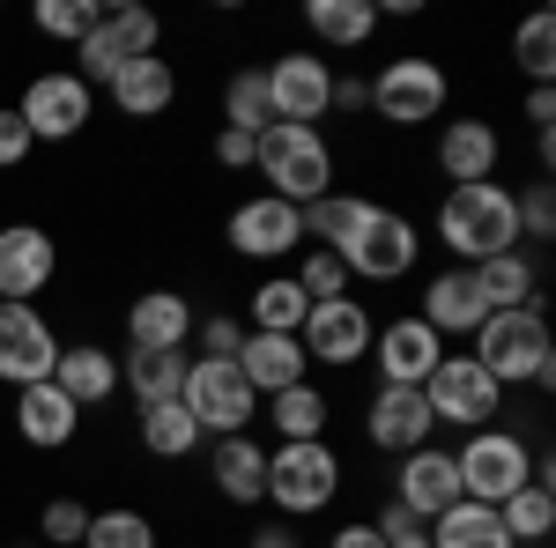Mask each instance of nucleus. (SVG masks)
Masks as SVG:
<instances>
[{"instance_id":"nucleus-12","label":"nucleus","mask_w":556,"mask_h":548,"mask_svg":"<svg viewBox=\"0 0 556 548\" xmlns=\"http://www.w3.org/2000/svg\"><path fill=\"white\" fill-rule=\"evenodd\" d=\"M89 112H97V97L75 67H52V75H30L23 89V104H15V119L30 127V141H75L89 127Z\"/></svg>"},{"instance_id":"nucleus-9","label":"nucleus","mask_w":556,"mask_h":548,"mask_svg":"<svg viewBox=\"0 0 556 548\" xmlns=\"http://www.w3.org/2000/svg\"><path fill=\"white\" fill-rule=\"evenodd\" d=\"M371 334H379V319L364 311V296H334V304H312V311H304L298 348H304V364L349 371V364L371 356Z\"/></svg>"},{"instance_id":"nucleus-6","label":"nucleus","mask_w":556,"mask_h":548,"mask_svg":"<svg viewBox=\"0 0 556 548\" xmlns=\"http://www.w3.org/2000/svg\"><path fill=\"white\" fill-rule=\"evenodd\" d=\"M445 97H453L445 67L430 52H401V60H386L371 75V119H386V127H430L445 112Z\"/></svg>"},{"instance_id":"nucleus-43","label":"nucleus","mask_w":556,"mask_h":548,"mask_svg":"<svg viewBox=\"0 0 556 548\" xmlns=\"http://www.w3.org/2000/svg\"><path fill=\"white\" fill-rule=\"evenodd\" d=\"M193 341H201V364H230L238 341H245V327H238L230 311H208V319H193Z\"/></svg>"},{"instance_id":"nucleus-35","label":"nucleus","mask_w":556,"mask_h":548,"mask_svg":"<svg viewBox=\"0 0 556 548\" xmlns=\"http://www.w3.org/2000/svg\"><path fill=\"white\" fill-rule=\"evenodd\" d=\"M223 127L253 133V141L275 127V104H267V75H260V67H238V75L223 82Z\"/></svg>"},{"instance_id":"nucleus-41","label":"nucleus","mask_w":556,"mask_h":548,"mask_svg":"<svg viewBox=\"0 0 556 548\" xmlns=\"http://www.w3.org/2000/svg\"><path fill=\"white\" fill-rule=\"evenodd\" d=\"M290 282L304 290V304H334V296H349V267L334 253H304V267Z\"/></svg>"},{"instance_id":"nucleus-38","label":"nucleus","mask_w":556,"mask_h":548,"mask_svg":"<svg viewBox=\"0 0 556 548\" xmlns=\"http://www.w3.org/2000/svg\"><path fill=\"white\" fill-rule=\"evenodd\" d=\"M83 548H156V519H149V511H134V505L89 511Z\"/></svg>"},{"instance_id":"nucleus-44","label":"nucleus","mask_w":556,"mask_h":548,"mask_svg":"<svg viewBox=\"0 0 556 548\" xmlns=\"http://www.w3.org/2000/svg\"><path fill=\"white\" fill-rule=\"evenodd\" d=\"M371 526H379V541H386V548H430V526L416 519V511H401L393 497H386V511L371 519Z\"/></svg>"},{"instance_id":"nucleus-4","label":"nucleus","mask_w":556,"mask_h":548,"mask_svg":"<svg viewBox=\"0 0 556 548\" xmlns=\"http://www.w3.org/2000/svg\"><path fill=\"white\" fill-rule=\"evenodd\" d=\"M453 474H460V497H468V505L497 511L505 497H519V489L534 482V453H527V437L482 422V430H468V445L453 453Z\"/></svg>"},{"instance_id":"nucleus-40","label":"nucleus","mask_w":556,"mask_h":548,"mask_svg":"<svg viewBox=\"0 0 556 548\" xmlns=\"http://www.w3.org/2000/svg\"><path fill=\"white\" fill-rule=\"evenodd\" d=\"M97 15H104L97 0H38V15H30V23H38L45 38H60V44H83L89 30H97Z\"/></svg>"},{"instance_id":"nucleus-50","label":"nucleus","mask_w":556,"mask_h":548,"mask_svg":"<svg viewBox=\"0 0 556 548\" xmlns=\"http://www.w3.org/2000/svg\"><path fill=\"white\" fill-rule=\"evenodd\" d=\"M527 119H534V133H549V127H556V97H549V82L527 89Z\"/></svg>"},{"instance_id":"nucleus-47","label":"nucleus","mask_w":556,"mask_h":548,"mask_svg":"<svg viewBox=\"0 0 556 548\" xmlns=\"http://www.w3.org/2000/svg\"><path fill=\"white\" fill-rule=\"evenodd\" d=\"M215 164H223V170H253V133L215 127Z\"/></svg>"},{"instance_id":"nucleus-23","label":"nucleus","mask_w":556,"mask_h":548,"mask_svg":"<svg viewBox=\"0 0 556 548\" xmlns=\"http://www.w3.org/2000/svg\"><path fill=\"white\" fill-rule=\"evenodd\" d=\"M15 430H23V445H38V453H60V445H75V430H83V408L60 393V385H23L15 393Z\"/></svg>"},{"instance_id":"nucleus-34","label":"nucleus","mask_w":556,"mask_h":548,"mask_svg":"<svg viewBox=\"0 0 556 548\" xmlns=\"http://www.w3.org/2000/svg\"><path fill=\"white\" fill-rule=\"evenodd\" d=\"M497 526H505V541H513V548L549 541V526H556V489H549V482H527L519 497H505V505H497Z\"/></svg>"},{"instance_id":"nucleus-20","label":"nucleus","mask_w":556,"mask_h":548,"mask_svg":"<svg viewBox=\"0 0 556 548\" xmlns=\"http://www.w3.org/2000/svg\"><path fill=\"white\" fill-rule=\"evenodd\" d=\"M230 364H238V379L253 385L260 400H275V393L304 385V371H312V364H304V348H298V334H245Z\"/></svg>"},{"instance_id":"nucleus-45","label":"nucleus","mask_w":556,"mask_h":548,"mask_svg":"<svg viewBox=\"0 0 556 548\" xmlns=\"http://www.w3.org/2000/svg\"><path fill=\"white\" fill-rule=\"evenodd\" d=\"M513 201H519V238H556V193L549 186H527Z\"/></svg>"},{"instance_id":"nucleus-26","label":"nucleus","mask_w":556,"mask_h":548,"mask_svg":"<svg viewBox=\"0 0 556 548\" xmlns=\"http://www.w3.org/2000/svg\"><path fill=\"white\" fill-rule=\"evenodd\" d=\"M52 385H60L75 408H104V400L119 393V356H112V348H97V341H83V348H60Z\"/></svg>"},{"instance_id":"nucleus-22","label":"nucleus","mask_w":556,"mask_h":548,"mask_svg":"<svg viewBox=\"0 0 556 548\" xmlns=\"http://www.w3.org/2000/svg\"><path fill=\"white\" fill-rule=\"evenodd\" d=\"M416 319H424L438 341H445V334H468L475 341V327L490 319V304L475 296L468 267H445V275H430V282H424V311H416Z\"/></svg>"},{"instance_id":"nucleus-7","label":"nucleus","mask_w":556,"mask_h":548,"mask_svg":"<svg viewBox=\"0 0 556 548\" xmlns=\"http://www.w3.org/2000/svg\"><path fill=\"white\" fill-rule=\"evenodd\" d=\"M178 408L201 422V437H245V422L260 416V393L238 379V364H186V385H178Z\"/></svg>"},{"instance_id":"nucleus-10","label":"nucleus","mask_w":556,"mask_h":548,"mask_svg":"<svg viewBox=\"0 0 556 548\" xmlns=\"http://www.w3.org/2000/svg\"><path fill=\"white\" fill-rule=\"evenodd\" d=\"M497 400H505V385L490 379L475 356H453V348H445V364L424 379L430 422H453V430H482V422L497 416Z\"/></svg>"},{"instance_id":"nucleus-28","label":"nucleus","mask_w":556,"mask_h":548,"mask_svg":"<svg viewBox=\"0 0 556 548\" xmlns=\"http://www.w3.org/2000/svg\"><path fill=\"white\" fill-rule=\"evenodd\" d=\"M215 497H230V505H260L267 497V445L260 437H215Z\"/></svg>"},{"instance_id":"nucleus-48","label":"nucleus","mask_w":556,"mask_h":548,"mask_svg":"<svg viewBox=\"0 0 556 548\" xmlns=\"http://www.w3.org/2000/svg\"><path fill=\"white\" fill-rule=\"evenodd\" d=\"M327 112H371V82H364V75H334V97H327Z\"/></svg>"},{"instance_id":"nucleus-46","label":"nucleus","mask_w":556,"mask_h":548,"mask_svg":"<svg viewBox=\"0 0 556 548\" xmlns=\"http://www.w3.org/2000/svg\"><path fill=\"white\" fill-rule=\"evenodd\" d=\"M30 149H38V141H30V127H23V119H15V104H8V112H0V170H15Z\"/></svg>"},{"instance_id":"nucleus-24","label":"nucleus","mask_w":556,"mask_h":548,"mask_svg":"<svg viewBox=\"0 0 556 548\" xmlns=\"http://www.w3.org/2000/svg\"><path fill=\"white\" fill-rule=\"evenodd\" d=\"M193 341V304L178 290H141L127 304V348H186Z\"/></svg>"},{"instance_id":"nucleus-14","label":"nucleus","mask_w":556,"mask_h":548,"mask_svg":"<svg viewBox=\"0 0 556 548\" xmlns=\"http://www.w3.org/2000/svg\"><path fill=\"white\" fill-rule=\"evenodd\" d=\"M60 364V334L45 327L38 304H0V379L15 385H45Z\"/></svg>"},{"instance_id":"nucleus-13","label":"nucleus","mask_w":556,"mask_h":548,"mask_svg":"<svg viewBox=\"0 0 556 548\" xmlns=\"http://www.w3.org/2000/svg\"><path fill=\"white\" fill-rule=\"evenodd\" d=\"M260 75H267V104H275L282 127H319V119H327L334 67H327L319 52H275V67H260Z\"/></svg>"},{"instance_id":"nucleus-29","label":"nucleus","mask_w":556,"mask_h":548,"mask_svg":"<svg viewBox=\"0 0 556 548\" xmlns=\"http://www.w3.org/2000/svg\"><path fill=\"white\" fill-rule=\"evenodd\" d=\"M186 364H193V356H178V348H127V356H119V385H127L141 408H156V400H178Z\"/></svg>"},{"instance_id":"nucleus-3","label":"nucleus","mask_w":556,"mask_h":548,"mask_svg":"<svg viewBox=\"0 0 556 548\" xmlns=\"http://www.w3.org/2000/svg\"><path fill=\"white\" fill-rule=\"evenodd\" d=\"M475 364L497 385H556V341L542 311H490L475 327Z\"/></svg>"},{"instance_id":"nucleus-31","label":"nucleus","mask_w":556,"mask_h":548,"mask_svg":"<svg viewBox=\"0 0 556 548\" xmlns=\"http://www.w3.org/2000/svg\"><path fill=\"white\" fill-rule=\"evenodd\" d=\"M327 422H334V400L312 379L275 393V445H312V437H327Z\"/></svg>"},{"instance_id":"nucleus-1","label":"nucleus","mask_w":556,"mask_h":548,"mask_svg":"<svg viewBox=\"0 0 556 548\" xmlns=\"http://www.w3.org/2000/svg\"><path fill=\"white\" fill-rule=\"evenodd\" d=\"M438 245L460 259V267H482V259H497V253H519V201L497 186V178L453 186V193L438 201Z\"/></svg>"},{"instance_id":"nucleus-37","label":"nucleus","mask_w":556,"mask_h":548,"mask_svg":"<svg viewBox=\"0 0 556 548\" xmlns=\"http://www.w3.org/2000/svg\"><path fill=\"white\" fill-rule=\"evenodd\" d=\"M364 215H371V201H356V193H327V201L304 208V238H319V253H342L349 238L364 230Z\"/></svg>"},{"instance_id":"nucleus-5","label":"nucleus","mask_w":556,"mask_h":548,"mask_svg":"<svg viewBox=\"0 0 556 548\" xmlns=\"http://www.w3.org/2000/svg\"><path fill=\"white\" fill-rule=\"evenodd\" d=\"M334 489H342V453H334L327 437H312V445H275V453H267V497H260V505H275L282 519L327 511Z\"/></svg>"},{"instance_id":"nucleus-21","label":"nucleus","mask_w":556,"mask_h":548,"mask_svg":"<svg viewBox=\"0 0 556 548\" xmlns=\"http://www.w3.org/2000/svg\"><path fill=\"white\" fill-rule=\"evenodd\" d=\"M104 89H112V104H119L127 119H164L178 104V67L164 52H141V60H127Z\"/></svg>"},{"instance_id":"nucleus-11","label":"nucleus","mask_w":556,"mask_h":548,"mask_svg":"<svg viewBox=\"0 0 556 548\" xmlns=\"http://www.w3.org/2000/svg\"><path fill=\"white\" fill-rule=\"evenodd\" d=\"M416 253H424L416 222H408V215H393V208H371V215H364V230H356L334 259H342L356 282H401V275L416 267Z\"/></svg>"},{"instance_id":"nucleus-8","label":"nucleus","mask_w":556,"mask_h":548,"mask_svg":"<svg viewBox=\"0 0 556 548\" xmlns=\"http://www.w3.org/2000/svg\"><path fill=\"white\" fill-rule=\"evenodd\" d=\"M156 44H164L156 8H134V0H119V8H104V15H97V30L75 44V75H83V82H112L127 60L156 52Z\"/></svg>"},{"instance_id":"nucleus-18","label":"nucleus","mask_w":556,"mask_h":548,"mask_svg":"<svg viewBox=\"0 0 556 548\" xmlns=\"http://www.w3.org/2000/svg\"><path fill=\"white\" fill-rule=\"evenodd\" d=\"M393 505L416 511V519H438V511L460 505V474H453V453H438V445H416V453H401V474H393Z\"/></svg>"},{"instance_id":"nucleus-42","label":"nucleus","mask_w":556,"mask_h":548,"mask_svg":"<svg viewBox=\"0 0 556 548\" xmlns=\"http://www.w3.org/2000/svg\"><path fill=\"white\" fill-rule=\"evenodd\" d=\"M38 534L52 548H83V534H89V505L83 497H52V505L38 511Z\"/></svg>"},{"instance_id":"nucleus-27","label":"nucleus","mask_w":556,"mask_h":548,"mask_svg":"<svg viewBox=\"0 0 556 548\" xmlns=\"http://www.w3.org/2000/svg\"><path fill=\"white\" fill-rule=\"evenodd\" d=\"M475 275V296L490 304V311H542V275H534V259L527 253H497L468 267Z\"/></svg>"},{"instance_id":"nucleus-51","label":"nucleus","mask_w":556,"mask_h":548,"mask_svg":"<svg viewBox=\"0 0 556 548\" xmlns=\"http://www.w3.org/2000/svg\"><path fill=\"white\" fill-rule=\"evenodd\" d=\"M245 548H298V534H290V526H253Z\"/></svg>"},{"instance_id":"nucleus-17","label":"nucleus","mask_w":556,"mask_h":548,"mask_svg":"<svg viewBox=\"0 0 556 548\" xmlns=\"http://www.w3.org/2000/svg\"><path fill=\"white\" fill-rule=\"evenodd\" d=\"M60 275V245L38 222H0V304H30Z\"/></svg>"},{"instance_id":"nucleus-25","label":"nucleus","mask_w":556,"mask_h":548,"mask_svg":"<svg viewBox=\"0 0 556 548\" xmlns=\"http://www.w3.org/2000/svg\"><path fill=\"white\" fill-rule=\"evenodd\" d=\"M497 127L490 119H445V133H438V170L453 178V186H482L490 170H497Z\"/></svg>"},{"instance_id":"nucleus-15","label":"nucleus","mask_w":556,"mask_h":548,"mask_svg":"<svg viewBox=\"0 0 556 548\" xmlns=\"http://www.w3.org/2000/svg\"><path fill=\"white\" fill-rule=\"evenodd\" d=\"M371 364H379V385H416L424 393V379L445 364V341L430 334L416 311H401V319H386L371 334Z\"/></svg>"},{"instance_id":"nucleus-32","label":"nucleus","mask_w":556,"mask_h":548,"mask_svg":"<svg viewBox=\"0 0 556 548\" xmlns=\"http://www.w3.org/2000/svg\"><path fill=\"white\" fill-rule=\"evenodd\" d=\"M304 311H312V304H304L298 282H290V275H267V282L245 296V319H253L245 334H298Z\"/></svg>"},{"instance_id":"nucleus-19","label":"nucleus","mask_w":556,"mask_h":548,"mask_svg":"<svg viewBox=\"0 0 556 548\" xmlns=\"http://www.w3.org/2000/svg\"><path fill=\"white\" fill-rule=\"evenodd\" d=\"M430 430H438V422H430V408H424L416 385H379L371 408H364V437H371L379 453H393V460L416 453V445H430Z\"/></svg>"},{"instance_id":"nucleus-39","label":"nucleus","mask_w":556,"mask_h":548,"mask_svg":"<svg viewBox=\"0 0 556 548\" xmlns=\"http://www.w3.org/2000/svg\"><path fill=\"white\" fill-rule=\"evenodd\" d=\"M513 60H519V75H527L534 89L556 75V23H549V8H534V15L513 30Z\"/></svg>"},{"instance_id":"nucleus-16","label":"nucleus","mask_w":556,"mask_h":548,"mask_svg":"<svg viewBox=\"0 0 556 548\" xmlns=\"http://www.w3.org/2000/svg\"><path fill=\"white\" fill-rule=\"evenodd\" d=\"M298 245H304V208L275 201V193H253V201L230 208V253L282 259V253H298Z\"/></svg>"},{"instance_id":"nucleus-49","label":"nucleus","mask_w":556,"mask_h":548,"mask_svg":"<svg viewBox=\"0 0 556 548\" xmlns=\"http://www.w3.org/2000/svg\"><path fill=\"white\" fill-rule=\"evenodd\" d=\"M327 548H386V541H379L371 519H349V526H334V541H327Z\"/></svg>"},{"instance_id":"nucleus-36","label":"nucleus","mask_w":556,"mask_h":548,"mask_svg":"<svg viewBox=\"0 0 556 548\" xmlns=\"http://www.w3.org/2000/svg\"><path fill=\"white\" fill-rule=\"evenodd\" d=\"M141 445L156 460H186V453H201V422L186 416L178 400H156V408H141Z\"/></svg>"},{"instance_id":"nucleus-33","label":"nucleus","mask_w":556,"mask_h":548,"mask_svg":"<svg viewBox=\"0 0 556 548\" xmlns=\"http://www.w3.org/2000/svg\"><path fill=\"white\" fill-rule=\"evenodd\" d=\"M430 548H513V541H505V526H497L490 505H468V497H460L453 511L430 519Z\"/></svg>"},{"instance_id":"nucleus-30","label":"nucleus","mask_w":556,"mask_h":548,"mask_svg":"<svg viewBox=\"0 0 556 548\" xmlns=\"http://www.w3.org/2000/svg\"><path fill=\"white\" fill-rule=\"evenodd\" d=\"M304 30L319 44H334V52H349V44H364L379 30V0H312L304 8Z\"/></svg>"},{"instance_id":"nucleus-2","label":"nucleus","mask_w":556,"mask_h":548,"mask_svg":"<svg viewBox=\"0 0 556 548\" xmlns=\"http://www.w3.org/2000/svg\"><path fill=\"white\" fill-rule=\"evenodd\" d=\"M253 170L267 178V193L290 201V208H312V201L334 193V149H327L319 127H282V119H275V127L253 141Z\"/></svg>"}]
</instances>
